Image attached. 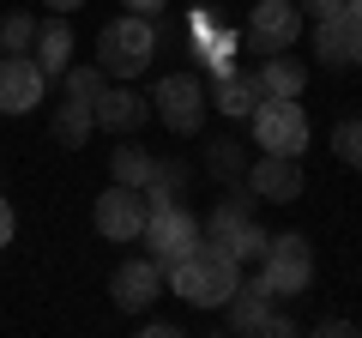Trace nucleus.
Instances as JSON below:
<instances>
[{
  "instance_id": "nucleus-1",
  "label": "nucleus",
  "mask_w": 362,
  "mask_h": 338,
  "mask_svg": "<svg viewBox=\"0 0 362 338\" xmlns=\"http://www.w3.org/2000/svg\"><path fill=\"white\" fill-rule=\"evenodd\" d=\"M163 284L175 290L187 308L211 314V308H223V302L235 296V284H242V260H235L230 247H218V242H199L194 254H181V260L163 272Z\"/></svg>"
},
{
  "instance_id": "nucleus-2",
  "label": "nucleus",
  "mask_w": 362,
  "mask_h": 338,
  "mask_svg": "<svg viewBox=\"0 0 362 338\" xmlns=\"http://www.w3.org/2000/svg\"><path fill=\"white\" fill-rule=\"evenodd\" d=\"M151 54H157V25L139 13H121L97 30V66L115 78H139L151 66Z\"/></svg>"
},
{
  "instance_id": "nucleus-3",
  "label": "nucleus",
  "mask_w": 362,
  "mask_h": 338,
  "mask_svg": "<svg viewBox=\"0 0 362 338\" xmlns=\"http://www.w3.org/2000/svg\"><path fill=\"white\" fill-rule=\"evenodd\" d=\"M139 242L151 247V260L169 272V266H175L181 254H194V247L206 242V230H199V218H194L187 206H181V199H163V206H151V211H145Z\"/></svg>"
},
{
  "instance_id": "nucleus-4",
  "label": "nucleus",
  "mask_w": 362,
  "mask_h": 338,
  "mask_svg": "<svg viewBox=\"0 0 362 338\" xmlns=\"http://www.w3.org/2000/svg\"><path fill=\"white\" fill-rule=\"evenodd\" d=\"M247 121H254L259 151H278V157H302V151H308V115H302V97H259Z\"/></svg>"
},
{
  "instance_id": "nucleus-5",
  "label": "nucleus",
  "mask_w": 362,
  "mask_h": 338,
  "mask_svg": "<svg viewBox=\"0 0 362 338\" xmlns=\"http://www.w3.org/2000/svg\"><path fill=\"white\" fill-rule=\"evenodd\" d=\"M254 272L272 284V296H278V302L302 296V290L314 284V247H308V235H296V230H290V235H272Z\"/></svg>"
},
{
  "instance_id": "nucleus-6",
  "label": "nucleus",
  "mask_w": 362,
  "mask_h": 338,
  "mask_svg": "<svg viewBox=\"0 0 362 338\" xmlns=\"http://www.w3.org/2000/svg\"><path fill=\"white\" fill-rule=\"evenodd\" d=\"M151 103H157V121L187 139V133H199V121H206V85H199V73H163L157 91H151Z\"/></svg>"
},
{
  "instance_id": "nucleus-7",
  "label": "nucleus",
  "mask_w": 362,
  "mask_h": 338,
  "mask_svg": "<svg viewBox=\"0 0 362 338\" xmlns=\"http://www.w3.org/2000/svg\"><path fill=\"white\" fill-rule=\"evenodd\" d=\"M145 211H151L145 187H121V182H109L103 194H97V206H90V223H97V235H103V242H139Z\"/></svg>"
},
{
  "instance_id": "nucleus-8",
  "label": "nucleus",
  "mask_w": 362,
  "mask_h": 338,
  "mask_svg": "<svg viewBox=\"0 0 362 338\" xmlns=\"http://www.w3.org/2000/svg\"><path fill=\"white\" fill-rule=\"evenodd\" d=\"M247 42H254L259 54L296 49L302 42V6L296 0H254V13H247Z\"/></svg>"
},
{
  "instance_id": "nucleus-9",
  "label": "nucleus",
  "mask_w": 362,
  "mask_h": 338,
  "mask_svg": "<svg viewBox=\"0 0 362 338\" xmlns=\"http://www.w3.org/2000/svg\"><path fill=\"white\" fill-rule=\"evenodd\" d=\"M157 290H163V266L151 260V254H139V260H121L115 278H109V302H115L121 314H145L157 302Z\"/></svg>"
},
{
  "instance_id": "nucleus-10",
  "label": "nucleus",
  "mask_w": 362,
  "mask_h": 338,
  "mask_svg": "<svg viewBox=\"0 0 362 338\" xmlns=\"http://www.w3.org/2000/svg\"><path fill=\"white\" fill-rule=\"evenodd\" d=\"M247 187H254L259 199H272V206H296L302 199V157H278V151H266L259 163H247V175H242Z\"/></svg>"
},
{
  "instance_id": "nucleus-11",
  "label": "nucleus",
  "mask_w": 362,
  "mask_h": 338,
  "mask_svg": "<svg viewBox=\"0 0 362 338\" xmlns=\"http://www.w3.org/2000/svg\"><path fill=\"white\" fill-rule=\"evenodd\" d=\"M42 66L30 54H0V115H30L42 103Z\"/></svg>"
},
{
  "instance_id": "nucleus-12",
  "label": "nucleus",
  "mask_w": 362,
  "mask_h": 338,
  "mask_svg": "<svg viewBox=\"0 0 362 338\" xmlns=\"http://www.w3.org/2000/svg\"><path fill=\"white\" fill-rule=\"evenodd\" d=\"M90 115H97L103 133H139L145 121H151V97L127 91V85H103V97L90 103Z\"/></svg>"
},
{
  "instance_id": "nucleus-13",
  "label": "nucleus",
  "mask_w": 362,
  "mask_h": 338,
  "mask_svg": "<svg viewBox=\"0 0 362 338\" xmlns=\"http://www.w3.org/2000/svg\"><path fill=\"white\" fill-rule=\"evenodd\" d=\"M272 284L266 278H242V284H235V296L223 302V320H230V332H259V326H266V314H272Z\"/></svg>"
},
{
  "instance_id": "nucleus-14",
  "label": "nucleus",
  "mask_w": 362,
  "mask_h": 338,
  "mask_svg": "<svg viewBox=\"0 0 362 338\" xmlns=\"http://www.w3.org/2000/svg\"><path fill=\"white\" fill-rule=\"evenodd\" d=\"M356 25L362 18L350 13H332V18H314V61L320 66H350V49H356Z\"/></svg>"
},
{
  "instance_id": "nucleus-15",
  "label": "nucleus",
  "mask_w": 362,
  "mask_h": 338,
  "mask_svg": "<svg viewBox=\"0 0 362 338\" xmlns=\"http://www.w3.org/2000/svg\"><path fill=\"white\" fill-rule=\"evenodd\" d=\"M30 61L42 66V78H61L66 66H73V25H66V18H37Z\"/></svg>"
},
{
  "instance_id": "nucleus-16",
  "label": "nucleus",
  "mask_w": 362,
  "mask_h": 338,
  "mask_svg": "<svg viewBox=\"0 0 362 338\" xmlns=\"http://www.w3.org/2000/svg\"><path fill=\"white\" fill-rule=\"evenodd\" d=\"M247 218H254V187H247V182H230V194H223L218 206L206 211V223H199V230H206V242H218V247H223Z\"/></svg>"
},
{
  "instance_id": "nucleus-17",
  "label": "nucleus",
  "mask_w": 362,
  "mask_h": 338,
  "mask_svg": "<svg viewBox=\"0 0 362 338\" xmlns=\"http://www.w3.org/2000/svg\"><path fill=\"white\" fill-rule=\"evenodd\" d=\"M254 85H259V97H302L308 66H302L290 49H278V54H266V61L254 66Z\"/></svg>"
},
{
  "instance_id": "nucleus-18",
  "label": "nucleus",
  "mask_w": 362,
  "mask_h": 338,
  "mask_svg": "<svg viewBox=\"0 0 362 338\" xmlns=\"http://www.w3.org/2000/svg\"><path fill=\"white\" fill-rule=\"evenodd\" d=\"M254 103H259V85H254V73H223V78H211V109L218 115H230V121H247L254 115Z\"/></svg>"
},
{
  "instance_id": "nucleus-19",
  "label": "nucleus",
  "mask_w": 362,
  "mask_h": 338,
  "mask_svg": "<svg viewBox=\"0 0 362 338\" xmlns=\"http://www.w3.org/2000/svg\"><path fill=\"white\" fill-rule=\"evenodd\" d=\"M49 133H54L61 151H85V139L97 133V115H90V103H78V97H61V103H54Z\"/></svg>"
},
{
  "instance_id": "nucleus-20",
  "label": "nucleus",
  "mask_w": 362,
  "mask_h": 338,
  "mask_svg": "<svg viewBox=\"0 0 362 338\" xmlns=\"http://www.w3.org/2000/svg\"><path fill=\"white\" fill-rule=\"evenodd\" d=\"M206 175L211 182H242L247 175V145L242 139H230V133H218V139H206Z\"/></svg>"
},
{
  "instance_id": "nucleus-21",
  "label": "nucleus",
  "mask_w": 362,
  "mask_h": 338,
  "mask_svg": "<svg viewBox=\"0 0 362 338\" xmlns=\"http://www.w3.org/2000/svg\"><path fill=\"white\" fill-rule=\"evenodd\" d=\"M187 182H194V169L181 163V157H157L151 182H145V199H151V206H163V199H181V194H187Z\"/></svg>"
},
{
  "instance_id": "nucleus-22",
  "label": "nucleus",
  "mask_w": 362,
  "mask_h": 338,
  "mask_svg": "<svg viewBox=\"0 0 362 338\" xmlns=\"http://www.w3.org/2000/svg\"><path fill=\"white\" fill-rule=\"evenodd\" d=\"M151 169H157V157L145 151V145H133V139L109 157V175H115L121 187H145V182H151Z\"/></svg>"
},
{
  "instance_id": "nucleus-23",
  "label": "nucleus",
  "mask_w": 362,
  "mask_h": 338,
  "mask_svg": "<svg viewBox=\"0 0 362 338\" xmlns=\"http://www.w3.org/2000/svg\"><path fill=\"white\" fill-rule=\"evenodd\" d=\"M103 85H109L103 66H66V73H61V97H78V103H97Z\"/></svg>"
},
{
  "instance_id": "nucleus-24",
  "label": "nucleus",
  "mask_w": 362,
  "mask_h": 338,
  "mask_svg": "<svg viewBox=\"0 0 362 338\" xmlns=\"http://www.w3.org/2000/svg\"><path fill=\"white\" fill-rule=\"evenodd\" d=\"M30 42H37V18L30 13H6L0 18V54H30Z\"/></svg>"
},
{
  "instance_id": "nucleus-25",
  "label": "nucleus",
  "mask_w": 362,
  "mask_h": 338,
  "mask_svg": "<svg viewBox=\"0 0 362 338\" xmlns=\"http://www.w3.org/2000/svg\"><path fill=\"white\" fill-rule=\"evenodd\" d=\"M266 242H272V230H259V223L247 218V223H242V230H235V235H230L223 247H230L235 260H242V272H247V266H259V254H266Z\"/></svg>"
},
{
  "instance_id": "nucleus-26",
  "label": "nucleus",
  "mask_w": 362,
  "mask_h": 338,
  "mask_svg": "<svg viewBox=\"0 0 362 338\" xmlns=\"http://www.w3.org/2000/svg\"><path fill=\"white\" fill-rule=\"evenodd\" d=\"M332 151H338V163L362 169V121H338L332 127Z\"/></svg>"
},
{
  "instance_id": "nucleus-27",
  "label": "nucleus",
  "mask_w": 362,
  "mask_h": 338,
  "mask_svg": "<svg viewBox=\"0 0 362 338\" xmlns=\"http://www.w3.org/2000/svg\"><path fill=\"white\" fill-rule=\"evenodd\" d=\"M259 332H266V338H290V332H302V326L290 320V314H278V308H272V314H266V326H259Z\"/></svg>"
},
{
  "instance_id": "nucleus-28",
  "label": "nucleus",
  "mask_w": 362,
  "mask_h": 338,
  "mask_svg": "<svg viewBox=\"0 0 362 338\" xmlns=\"http://www.w3.org/2000/svg\"><path fill=\"white\" fill-rule=\"evenodd\" d=\"M302 6V18H332V13H344V0H296Z\"/></svg>"
},
{
  "instance_id": "nucleus-29",
  "label": "nucleus",
  "mask_w": 362,
  "mask_h": 338,
  "mask_svg": "<svg viewBox=\"0 0 362 338\" xmlns=\"http://www.w3.org/2000/svg\"><path fill=\"white\" fill-rule=\"evenodd\" d=\"M121 6H127V13H139V18H163L169 0H121Z\"/></svg>"
},
{
  "instance_id": "nucleus-30",
  "label": "nucleus",
  "mask_w": 362,
  "mask_h": 338,
  "mask_svg": "<svg viewBox=\"0 0 362 338\" xmlns=\"http://www.w3.org/2000/svg\"><path fill=\"white\" fill-rule=\"evenodd\" d=\"M13 230H18V218H13V199H0V247L13 242Z\"/></svg>"
},
{
  "instance_id": "nucleus-31",
  "label": "nucleus",
  "mask_w": 362,
  "mask_h": 338,
  "mask_svg": "<svg viewBox=\"0 0 362 338\" xmlns=\"http://www.w3.org/2000/svg\"><path fill=\"white\" fill-rule=\"evenodd\" d=\"M314 332H320V338H338V332H356V326H350L344 314H332V320H320V326H314Z\"/></svg>"
},
{
  "instance_id": "nucleus-32",
  "label": "nucleus",
  "mask_w": 362,
  "mask_h": 338,
  "mask_svg": "<svg viewBox=\"0 0 362 338\" xmlns=\"http://www.w3.org/2000/svg\"><path fill=\"white\" fill-rule=\"evenodd\" d=\"M175 332H181L175 320H145V338H175Z\"/></svg>"
},
{
  "instance_id": "nucleus-33",
  "label": "nucleus",
  "mask_w": 362,
  "mask_h": 338,
  "mask_svg": "<svg viewBox=\"0 0 362 338\" xmlns=\"http://www.w3.org/2000/svg\"><path fill=\"white\" fill-rule=\"evenodd\" d=\"M37 6H54V13H73V6H85V0H37Z\"/></svg>"
},
{
  "instance_id": "nucleus-34",
  "label": "nucleus",
  "mask_w": 362,
  "mask_h": 338,
  "mask_svg": "<svg viewBox=\"0 0 362 338\" xmlns=\"http://www.w3.org/2000/svg\"><path fill=\"white\" fill-rule=\"evenodd\" d=\"M350 61H356V66H362V25H356V49H350Z\"/></svg>"
},
{
  "instance_id": "nucleus-35",
  "label": "nucleus",
  "mask_w": 362,
  "mask_h": 338,
  "mask_svg": "<svg viewBox=\"0 0 362 338\" xmlns=\"http://www.w3.org/2000/svg\"><path fill=\"white\" fill-rule=\"evenodd\" d=\"M344 6H350V13H356V18H362V0H344Z\"/></svg>"
}]
</instances>
